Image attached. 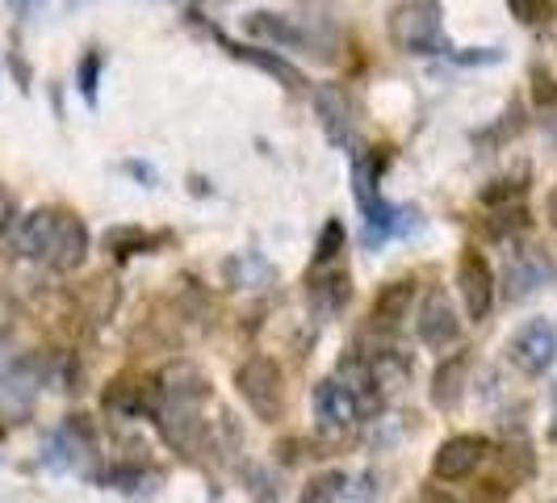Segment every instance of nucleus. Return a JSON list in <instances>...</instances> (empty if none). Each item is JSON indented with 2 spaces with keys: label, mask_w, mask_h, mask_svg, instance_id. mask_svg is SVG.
<instances>
[{
  "label": "nucleus",
  "mask_w": 557,
  "mask_h": 503,
  "mask_svg": "<svg viewBox=\"0 0 557 503\" xmlns=\"http://www.w3.org/2000/svg\"><path fill=\"white\" fill-rule=\"evenodd\" d=\"M382 172H386V156L382 151H364L352 164V197L361 206L364 226H369V240H394V235H407L419 223L416 210L407 206H391L382 197Z\"/></svg>",
  "instance_id": "nucleus-1"
},
{
  "label": "nucleus",
  "mask_w": 557,
  "mask_h": 503,
  "mask_svg": "<svg viewBox=\"0 0 557 503\" xmlns=\"http://www.w3.org/2000/svg\"><path fill=\"white\" fill-rule=\"evenodd\" d=\"M386 34L403 56H453L441 0H398L386 17Z\"/></svg>",
  "instance_id": "nucleus-2"
},
{
  "label": "nucleus",
  "mask_w": 557,
  "mask_h": 503,
  "mask_svg": "<svg viewBox=\"0 0 557 503\" xmlns=\"http://www.w3.org/2000/svg\"><path fill=\"white\" fill-rule=\"evenodd\" d=\"M235 391L248 403L256 419L264 424H277L285 412V373L273 357H248V361L235 369Z\"/></svg>",
  "instance_id": "nucleus-3"
},
{
  "label": "nucleus",
  "mask_w": 557,
  "mask_h": 503,
  "mask_svg": "<svg viewBox=\"0 0 557 503\" xmlns=\"http://www.w3.org/2000/svg\"><path fill=\"white\" fill-rule=\"evenodd\" d=\"M310 412H314L323 432H348V428H357V424L369 419V407L361 403V394L352 391V387H344L339 378L314 382V391H310Z\"/></svg>",
  "instance_id": "nucleus-4"
},
{
  "label": "nucleus",
  "mask_w": 557,
  "mask_h": 503,
  "mask_svg": "<svg viewBox=\"0 0 557 503\" xmlns=\"http://www.w3.org/2000/svg\"><path fill=\"white\" fill-rule=\"evenodd\" d=\"M507 357L529 378L549 373L557 365V328L549 319H529L524 328H516V335L507 340Z\"/></svg>",
  "instance_id": "nucleus-5"
},
{
  "label": "nucleus",
  "mask_w": 557,
  "mask_h": 503,
  "mask_svg": "<svg viewBox=\"0 0 557 503\" xmlns=\"http://www.w3.org/2000/svg\"><path fill=\"white\" fill-rule=\"evenodd\" d=\"M486 457H491V441H486V437H478V432H457V437H448L445 445L436 449L432 475L441 478V482H466V478H474L478 470H482Z\"/></svg>",
  "instance_id": "nucleus-6"
},
{
  "label": "nucleus",
  "mask_w": 557,
  "mask_h": 503,
  "mask_svg": "<svg viewBox=\"0 0 557 503\" xmlns=\"http://www.w3.org/2000/svg\"><path fill=\"white\" fill-rule=\"evenodd\" d=\"M457 298H461L470 323H482L495 307V273H491V260L482 252L461 256V265H457Z\"/></svg>",
  "instance_id": "nucleus-7"
},
{
  "label": "nucleus",
  "mask_w": 557,
  "mask_h": 503,
  "mask_svg": "<svg viewBox=\"0 0 557 503\" xmlns=\"http://www.w3.org/2000/svg\"><path fill=\"white\" fill-rule=\"evenodd\" d=\"M156 391H160V412H197V403L210 398V382H206L201 369L181 361L168 365L156 378Z\"/></svg>",
  "instance_id": "nucleus-8"
},
{
  "label": "nucleus",
  "mask_w": 557,
  "mask_h": 503,
  "mask_svg": "<svg viewBox=\"0 0 557 503\" xmlns=\"http://www.w3.org/2000/svg\"><path fill=\"white\" fill-rule=\"evenodd\" d=\"M101 407L122 419L160 416V391L156 382H143V378H113L101 394Z\"/></svg>",
  "instance_id": "nucleus-9"
},
{
  "label": "nucleus",
  "mask_w": 557,
  "mask_h": 503,
  "mask_svg": "<svg viewBox=\"0 0 557 503\" xmlns=\"http://www.w3.org/2000/svg\"><path fill=\"white\" fill-rule=\"evenodd\" d=\"M416 332L428 348H448V344L457 340V307L448 303L445 290H428V294H423Z\"/></svg>",
  "instance_id": "nucleus-10"
},
{
  "label": "nucleus",
  "mask_w": 557,
  "mask_h": 503,
  "mask_svg": "<svg viewBox=\"0 0 557 503\" xmlns=\"http://www.w3.org/2000/svg\"><path fill=\"white\" fill-rule=\"evenodd\" d=\"M314 113H319V122H323V135L335 143V147H352V126H357V118H352V101L335 88V84H319L314 88Z\"/></svg>",
  "instance_id": "nucleus-11"
},
{
  "label": "nucleus",
  "mask_w": 557,
  "mask_h": 503,
  "mask_svg": "<svg viewBox=\"0 0 557 503\" xmlns=\"http://www.w3.org/2000/svg\"><path fill=\"white\" fill-rule=\"evenodd\" d=\"M59 219H63V210H55V206H38V210H29L26 219L17 223V252H22L26 260H42V265H47L51 244H55Z\"/></svg>",
  "instance_id": "nucleus-12"
},
{
  "label": "nucleus",
  "mask_w": 557,
  "mask_h": 503,
  "mask_svg": "<svg viewBox=\"0 0 557 503\" xmlns=\"http://www.w3.org/2000/svg\"><path fill=\"white\" fill-rule=\"evenodd\" d=\"M84 260H88V226L72 214V210H63V219H59V231H55V244H51V256H47V265L55 269V273H76Z\"/></svg>",
  "instance_id": "nucleus-13"
},
{
  "label": "nucleus",
  "mask_w": 557,
  "mask_h": 503,
  "mask_svg": "<svg viewBox=\"0 0 557 503\" xmlns=\"http://www.w3.org/2000/svg\"><path fill=\"white\" fill-rule=\"evenodd\" d=\"M248 34L251 38L273 42V47H285V51H307V56H319V51H314V34L302 29L298 22H289V17H281V13H251Z\"/></svg>",
  "instance_id": "nucleus-14"
},
{
  "label": "nucleus",
  "mask_w": 557,
  "mask_h": 503,
  "mask_svg": "<svg viewBox=\"0 0 557 503\" xmlns=\"http://www.w3.org/2000/svg\"><path fill=\"white\" fill-rule=\"evenodd\" d=\"M42 378H47L42 357H22V361H13L4 373H0V403H9L13 412L29 407L34 394H38V387H42Z\"/></svg>",
  "instance_id": "nucleus-15"
},
{
  "label": "nucleus",
  "mask_w": 557,
  "mask_h": 503,
  "mask_svg": "<svg viewBox=\"0 0 557 503\" xmlns=\"http://www.w3.org/2000/svg\"><path fill=\"white\" fill-rule=\"evenodd\" d=\"M219 47H223L226 56L244 59V63H251V68H260V72H269L273 81H281L285 88H307V76L289 63V59H281L277 51H264V47H244V42H235V38H226V34H219Z\"/></svg>",
  "instance_id": "nucleus-16"
},
{
  "label": "nucleus",
  "mask_w": 557,
  "mask_h": 503,
  "mask_svg": "<svg viewBox=\"0 0 557 503\" xmlns=\"http://www.w3.org/2000/svg\"><path fill=\"white\" fill-rule=\"evenodd\" d=\"M307 303H310V315H314L319 323H332L335 315H344V310H348V303H352L348 273H344V269L323 273V281H314V285H310Z\"/></svg>",
  "instance_id": "nucleus-17"
},
{
  "label": "nucleus",
  "mask_w": 557,
  "mask_h": 503,
  "mask_svg": "<svg viewBox=\"0 0 557 503\" xmlns=\"http://www.w3.org/2000/svg\"><path fill=\"white\" fill-rule=\"evenodd\" d=\"M466 378H470V353L466 348H457L453 357L436 365V373H432V403L441 407V412H453L457 403H461V394H466Z\"/></svg>",
  "instance_id": "nucleus-18"
},
{
  "label": "nucleus",
  "mask_w": 557,
  "mask_h": 503,
  "mask_svg": "<svg viewBox=\"0 0 557 503\" xmlns=\"http://www.w3.org/2000/svg\"><path fill=\"white\" fill-rule=\"evenodd\" d=\"M416 307V281L403 278V281H391V285H382L377 290V298H373V323L377 328H398L403 319H407V310Z\"/></svg>",
  "instance_id": "nucleus-19"
},
{
  "label": "nucleus",
  "mask_w": 557,
  "mask_h": 503,
  "mask_svg": "<svg viewBox=\"0 0 557 503\" xmlns=\"http://www.w3.org/2000/svg\"><path fill=\"white\" fill-rule=\"evenodd\" d=\"M97 482L110 487V491H122V495H143V491H156L164 482V475L147 470V466H110V470L97 475Z\"/></svg>",
  "instance_id": "nucleus-20"
},
{
  "label": "nucleus",
  "mask_w": 557,
  "mask_h": 503,
  "mask_svg": "<svg viewBox=\"0 0 557 503\" xmlns=\"http://www.w3.org/2000/svg\"><path fill=\"white\" fill-rule=\"evenodd\" d=\"M164 244V235H151V231H143V226H110L106 231V248L117 256V260H131V256H139V252H156Z\"/></svg>",
  "instance_id": "nucleus-21"
},
{
  "label": "nucleus",
  "mask_w": 557,
  "mask_h": 503,
  "mask_svg": "<svg viewBox=\"0 0 557 503\" xmlns=\"http://www.w3.org/2000/svg\"><path fill=\"white\" fill-rule=\"evenodd\" d=\"M529 197V172H516V176H499L482 189V206L491 210H503V206H524Z\"/></svg>",
  "instance_id": "nucleus-22"
},
{
  "label": "nucleus",
  "mask_w": 557,
  "mask_h": 503,
  "mask_svg": "<svg viewBox=\"0 0 557 503\" xmlns=\"http://www.w3.org/2000/svg\"><path fill=\"white\" fill-rule=\"evenodd\" d=\"M344 491H348V475L344 470H323V475H314L302 487L298 503H339Z\"/></svg>",
  "instance_id": "nucleus-23"
},
{
  "label": "nucleus",
  "mask_w": 557,
  "mask_h": 503,
  "mask_svg": "<svg viewBox=\"0 0 557 503\" xmlns=\"http://www.w3.org/2000/svg\"><path fill=\"white\" fill-rule=\"evenodd\" d=\"M339 252H344V223H339V219H327L319 244H314V269H327Z\"/></svg>",
  "instance_id": "nucleus-24"
},
{
  "label": "nucleus",
  "mask_w": 557,
  "mask_h": 503,
  "mask_svg": "<svg viewBox=\"0 0 557 503\" xmlns=\"http://www.w3.org/2000/svg\"><path fill=\"white\" fill-rule=\"evenodd\" d=\"M507 9L520 26H545L554 13V0H507Z\"/></svg>",
  "instance_id": "nucleus-25"
},
{
  "label": "nucleus",
  "mask_w": 557,
  "mask_h": 503,
  "mask_svg": "<svg viewBox=\"0 0 557 503\" xmlns=\"http://www.w3.org/2000/svg\"><path fill=\"white\" fill-rule=\"evenodd\" d=\"M81 97L88 101V106H97V81H101V56L97 51H88V56L81 59Z\"/></svg>",
  "instance_id": "nucleus-26"
},
{
  "label": "nucleus",
  "mask_w": 557,
  "mask_h": 503,
  "mask_svg": "<svg viewBox=\"0 0 557 503\" xmlns=\"http://www.w3.org/2000/svg\"><path fill=\"white\" fill-rule=\"evenodd\" d=\"M524 226H529V210L524 206H503L499 214H495V223H486V231L495 240H503L507 231H524Z\"/></svg>",
  "instance_id": "nucleus-27"
},
{
  "label": "nucleus",
  "mask_w": 557,
  "mask_h": 503,
  "mask_svg": "<svg viewBox=\"0 0 557 503\" xmlns=\"http://www.w3.org/2000/svg\"><path fill=\"white\" fill-rule=\"evenodd\" d=\"M520 126H524V118H520V106H511V110L503 113L499 126H495V131H486V135H478V139H482V143H507L511 135H516V131H520Z\"/></svg>",
  "instance_id": "nucleus-28"
},
{
  "label": "nucleus",
  "mask_w": 557,
  "mask_h": 503,
  "mask_svg": "<svg viewBox=\"0 0 557 503\" xmlns=\"http://www.w3.org/2000/svg\"><path fill=\"white\" fill-rule=\"evenodd\" d=\"M453 63H466V68H478V63H499L503 51H482V47H474V51H453Z\"/></svg>",
  "instance_id": "nucleus-29"
},
{
  "label": "nucleus",
  "mask_w": 557,
  "mask_h": 503,
  "mask_svg": "<svg viewBox=\"0 0 557 503\" xmlns=\"http://www.w3.org/2000/svg\"><path fill=\"white\" fill-rule=\"evenodd\" d=\"M9 9H13V17H22V22H29V17H38L42 9H47V0H4Z\"/></svg>",
  "instance_id": "nucleus-30"
},
{
  "label": "nucleus",
  "mask_w": 557,
  "mask_h": 503,
  "mask_svg": "<svg viewBox=\"0 0 557 503\" xmlns=\"http://www.w3.org/2000/svg\"><path fill=\"white\" fill-rule=\"evenodd\" d=\"M419 503H461V500H457V495H448L445 487H423Z\"/></svg>",
  "instance_id": "nucleus-31"
},
{
  "label": "nucleus",
  "mask_w": 557,
  "mask_h": 503,
  "mask_svg": "<svg viewBox=\"0 0 557 503\" xmlns=\"http://www.w3.org/2000/svg\"><path fill=\"white\" fill-rule=\"evenodd\" d=\"M126 172H135L139 181H147V185H156V176H151V172H147V168H143V164H126Z\"/></svg>",
  "instance_id": "nucleus-32"
},
{
  "label": "nucleus",
  "mask_w": 557,
  "mask_h": 503,
  "mask_svg": "<svg viewBox=\"0 0 557 503\" xmlns=\"http://www.w3.org/2000/svg\"><path fill=\"white\" fill-rule=\"evenodd\" d=\"M549 210H554V226H557V194H554V201H549Z\"/></svg>",
  "instance_id": "nucleus-33"
},
{
  "label": "nucleus",
  "mask_w": 557,
  "mask_h": 503,
  "mask_svg": "<svg viewBox=\"0 0 557 503\" xmlns=\"http://www.w3.org/2000/svg\"><path fill=\"white\" fill-rule=\"evenodd\" d=\"M554 503H557V500H554Z\"/></svg>",
  "instance_id": "nucleus-34"
}]
</instances>
